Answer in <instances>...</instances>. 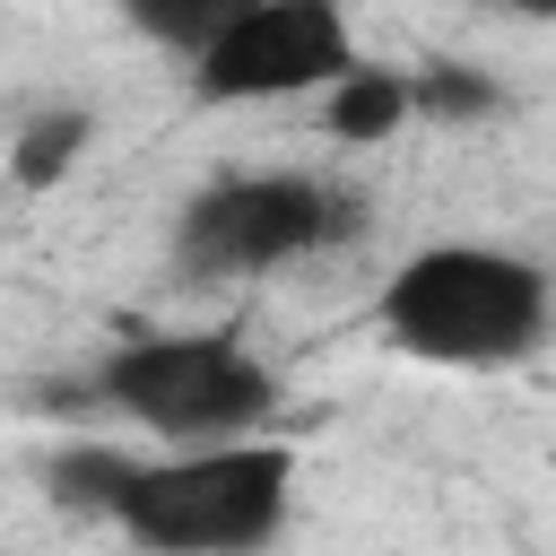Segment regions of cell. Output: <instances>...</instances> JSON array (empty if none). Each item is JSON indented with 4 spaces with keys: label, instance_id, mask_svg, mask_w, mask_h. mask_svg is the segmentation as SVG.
Segmentation results:
<instances>
[{
    "label": "cell",
    "instance_id": "7",
    "mask_svg": "<svg viewBox=\"0 0 556 556\" xmlns=\"http://www.w3.org/2000/svg\"><path fill=\"white\" fill-rule=\"evenodd\" d=\"M87 148H96V113L70 104V96H52V104H35V113L9 130V182H17V191H61Z\"/></svg>",
    "mask_w": 556,
    "mask_h": 556
},
{
    "label": "cell",
    "instance_id": "9",
    "mask_svg": "<svg viewBox=\"0 0 556 556\" xmlns=\"http://www.w3.org/2000/svg\"><path fill=\"white\" fill-rule=\"evenodd\" d=\"M243 9H261V0H122V26L130 35H148L156 52H208Z\"/></svg>",
    "mask_w": 556,
    "mask_h": 556
},
{
    "label": "cell",
    "instance_id": "5",
    "mask_svg": "<svg viewBox=\"0 0 556 556\" xmlns=\"http://www.w3.org/2000/svg\"><path fill=\"white\" fill-rule=\"evenodd\" d=\"M348 0H261L208 52H191V104H287L321 96L356 70Z\"/></svg>",
    "mask_w": 556,
    "mask_h": 556
},
{
    "label": "cell",
    "instance_id": "8",
    "mask_svg": "<svg viewBox=\"0 0 556 556\" xmlns=\"http://www.w3.org/2000/svg\"><path fill=\"white\" fill-rule=\"evenodd\" d=\"M130 443H104V434H70L52 460H43V495H52V513H70V521H113V495H122V478H130Z\"/></svg>",
    "mask_w": 556,
    "mask_h": 556
},
{
    "label": "cell",
    "instance_id": "1",
    "mask_svg": "<svg viewBox=\"0 0 556 556\" xmlns=\"http://www.w3.org/2000/svg\"><path fill=\"white\" fill-rule=\"evenodd\" d=\"M374 330L408 365L504 374V365H530L547 348L556 278L530 252H504V243H426L382 278Z\"/></svg>",
    "mask_w": 556,
    "mask_h": 556
},
{
    "label": "cell",
    "instance_id": "3",
    "mask_svg": "<svg viewBox=\"0 0 556 556\" xmlns=\"http://www.w3.org/2000/svg\"><path fill=\"white\" fill-rule=\"evenodd\" d=\"M287 513H295V452L278 434L139 452L113 495V530L139 556H261L287 539Z\"/></svg>",
    "mask_w": 556,
    "mask_h": 556
},
{
    "label": "cell",
    "instance_id": "11",
    "mask_svg": "<svg viewBox=\"0 0 556 556\" xmlns=\"http://www.w3.org/2000/svg\"><path fill=\"white\" fill-rule=\"evenodd\" d=\"M513 17H530V26H556V0H513Z\"/></svg>",
    "mask_w": 556,
    "mask_h": 556
},
{
    "label": "cell",
    "instance_id": "10",
    "mask_svg": "<svg viewBox=\"0 0 556 556\" xmlns=\"http://www.w3.org/2000/svg\"><path fill=\"white\" fill-rule=\"evenodd\" d=\"M417 78V122H443V130H460V122H486V113H504V87L478 70V61H426V70H408Z\"/></svg>",
    "mask_w": 556,
    "mask_h": 556
},
{
    "label": "cell",
    "instance_id": "4",
    "mask_svg": "<svg viewBox=\"0 0 556 556\" xmlns=\"http://www.w3.org/2000/svg\"><path fill=\"white\" fill-rule=\"evenodd\" d=\"M356 235H365V200L356 191H339L321 174L252 165V174H217V182L182 191V208L165 226V261H174V278L217 287V278H261V269L339 252Z\"/></svg>",
    "mask_w": 556,
    "mask_h": 556
},
{
    "label": "cell",
    "instance_id": "12",
    "mask_svg": "<svg viewBox=\"0 0 556 556\" xmlns=\"http://www.w3.org/2000/svg\"><path fill=\"white\" fill-rule=\"evenodd\" d=\"M460 9H513V0H460Z\"/></svg>",
    "mask_w": 556,
    "mask_h": 556
},
{
    "label": "cell",
    "instance_id": "6",
    "mask_svg": "<svg viewBox=\"0 0 556 556\" xmlns=\"http://www.w3.org/2000/svg\"><path fill=\"white\" fill-rule=\"evenodd\" d=\"M400 122H417V78H408V70L356 61L339 87H321V130H330L339 148H382Z\"/></svg>",
    "mask_w": 556,
    "mask_h": 556
},
{
    "label": "cell",
    "instance_id": "2",
    "mask_svg": "<svg viewBox=\"0 0 556 556\" xmlns=\"http://www.w3.org/2000/svg\"><path fill=\"white\" fill-rule=\"evenodd\" d=\"M35 400H52L61 417L104 408V417L139 426L156 452H200V443L269 434L278 374L235 330H139V339L104 348L78 382H43Z\"/></svg>",
    "mask_w": 556,
    "mask_h": 556
}]
</instances>
